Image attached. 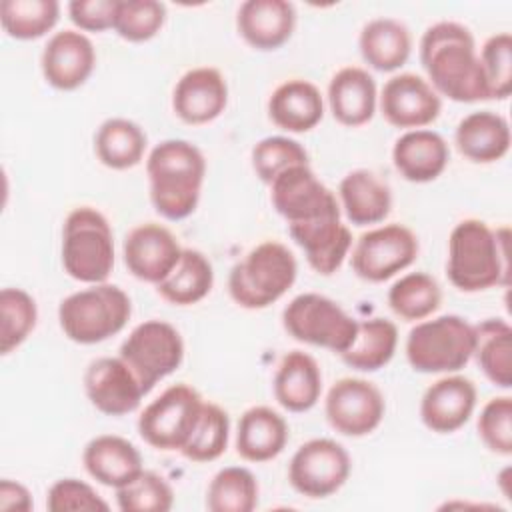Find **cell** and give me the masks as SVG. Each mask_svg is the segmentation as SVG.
<instances>
[{
	"mask_svg": "<svg viewBox=\"0 0 512 512\" xmlns=\"http://www.w3.org/2000/svg\"><path fill=\"white\" fill-rule=\"evenodd\" d=\"M236 28L256 50H276L296 28V8L288 0H246L236 12Z\"/></svg>",
	"mask_w": 512,
	"mask_h": 512,
	"instance_id": "obj_22",
	"label": "cell"
},
{
	"mask_svg": "<svg viewBox=\"0 0 512 512\" xmlns=\"http://www.w3.org/2000/svg\"><path fill=\"white\" fill-rule=\"evenodd\" d=\"M228 438H230L228 412L222 406L204 400L202 412L186 444L182 446L180 454L192 462H212L226 452Z\"/></svg>",
	"mask_w": 512,
	"mask_h": 512,
	"instance_id": "obj_39",
	"label": "cell"
},
{
	"mask_svg": "<svg viewBox=\"0 0 512 512\" xmlns=\"http://www.w3.org/2000/svg\"><path fill=\"white\" fill-rule=\"evenodd\" d=\"M228 104V84L214 66H196L180 76L172 92L174 114L190 126L216 120Z\"/></svg>",
	"mask_w": 512,
	"mask_h": 512,
	"instance_id": "obj_19",
	"label": "cell"
},
{
	"mask_svg": "<svg viewBox=\"0 0 512 512\" xmlns=\"http://www.w3.org/2000/svg\"><path fill=\"white\" fill-rule=\"evenodd\" d=\"M288 442V424L270 406H252L242 412L236 428V452L246 462H268Z\"/></svg>",
	"mask_w": 512,
	"mask_h": 512,
	"instance_id": "obj_30",
	"label": "cell"
},
{
	"mask_svg": "<svg viewBox=\"0 0 512 512\" xmlns=\"http://www.w3.org/2000/svg\"><path fill=\"white\" fill-rule=\"evenodd\" d=\"M96 66V50L92 40L80 30H58L44 44L40 68L44 80L56 90L80 88Z\"/></svg>",
	"mask_w": 512,
	"mask_h": 512,
	"instance_id": "obj_18",
	"label": "cell"
},
{
	"mask_svg": "<svg viewBox=\"0 0 512 512\" xmlns=\"http://www.w3.org/2000/svg\"><path fill=\"white\" fill-rule=\"evenodd\" d=\"M130 316V296L108 282L72 292L58 306V324L64 336L76 344H98L116 336Z\"/></svg>",
	"mask_w": 512,
	"mask_h": 512,
	"instance_id": "obj_5",
	"label": "cell"
},
{
	"mask_svg": "<svg viewBox=\"0 0 512 512\" xmlns=\"http://www.w3.org/2000/svg\"><path fill=\"white\" fill-rule=\"evenodd\" d=\"M288 234L302 248L310 268L322 276L334 274L352 248V232L342 222V210L310 222L290 224Z\"/></svg>",
	"mask_w": 512,
	"mask_h": 512,
	"instance_id": "obj_21",
	"label": "cell"
},
{
	"mask_svg": "<svg viewBox=\"0 0 512 512\" xmlns=\"http://www.w3.org/2000/svg\"><path fill=\"white\" fill-rule=\"evenodd\" d=\"M420 62L438 96L454 102L490 100L472 32L454 20H440L420 38Z\"/></svg>",
	"mask_w": 512,
	"mask_h": 512,
	"instance_id": "obj_1",
	"label": "cell"
},
{
	"mask_svg": "<svg viewBox=\"0 0 512 512\" xmlns=\"http://www.w3.org/2000/svg\"><path fill=\"white\" fill-rule=\"evenodd\" d=\"M270 200L288 226L342 210L336 194L314 174L310 164H296L278 174L270 184Z\"/></svg>",
	"mask_w": 512,
	"mask_h": 512,
	"instance_id": "obj_14",
	"label": "cell"
},
{
	"mask_svg": "<svg viewBox=\"0 0 512 512\" xmlns=\"http://www.w3.org/2000/svg\"><path fill=\"white\" fill-rule=\"evenodd\" d=\"M146 146V132L128 118H108L94 134L96 158L112 170H128L140 164Z\"/></svg>",
	"mask_w": 512,
	"mask_h": 512,
	"instance_id": "obj_35",
	"label": "cell"
},
{
	"mask_svg": "<svg viewBox=\"0 0 512 512\" xmlns=\"http://www.w3.org/2000/svg\"><path fill=\"white\" fill-rule=\"evenodd\" d=\"M442 304V288L434 276L426 272H408L400 276L388 290L390 310L408 322L426 320Z\"/></svg>",
	"mask_w": 512,
	"mask_h": 512,
	"instance_id": "obj_36",
	"label": "cell"
},
{
	"mask_svg": "<svg viewBox=\"0 0 512 512\" xmlns=\"http://www.w3.org/2000/svg\"><path fill=\"white\" fill-rule=\"evenodd\" d=\"M32 508H34V502H32L30 490L18 480L2 478V482H0V510H4V512H10V510L30 512Z\"/></svg>",
	"mask_w": 512,
	"mask_h": 512,
	"instance_id": "obj_48",
	"label": "cell"
},
{
	"mask_svg": "<svg viewBox=\"0 0 512 512\" xmlns=\"http://www.w3.org/2000/svg\"><path fill=\"white\" fill-rule=\"evenodd\" d=\"M442 110V98L426 78L402 72L386 80L380 92V112L394 128L418 130L432 124Z\"/></svg>",
	"mask_w": 512,
	"mask_h": 512,
	"instance_id": "obj_16",
	"label": "cell"
},
{
	"mask_svg": "<svg viewBox=\"0 0 512 512\" xmlns=\"http://www.w3.org/2000/svg\"><path fill=\"white\" fill-rule=\"evenodd\" d=\"M478 58L490 100L508 98L512 92V36L508 32L490 36L484 42Z\"/></svg>",
	"mask_w": 512,
	"mask_h": 512,
	"instance_id": "obj_44",
	"label": "cell"
},
{
	"mask_svg": "<svg viewBox=\"0 0 512 512\" xmlns=\"http://www.w3.org/2000/svg\"><path fill=\"white\" fill-rule=\"evenodd\" d=\"M60 18L56 0H2L0 24L10 38L36 40L48 34Z\"/></svg>",
	"mask_w": 512,
	"mask_h": 512,
	"instance_id": "obj_38",
	"label": "cell"
},
{
	"mask_svg": "<svg viewBox=\"0 0 512 512\" xmlns=\"http://www.w3.org/2000/svg\"><path fill=\"white\" fill-rule=\"evenodd\" d=\"M352 460L332 438H312L298 446L288 464L290 486L306 498H328L348 480Z\"/></svg>",
	"mask_w": 512,
	"mask_h": 512,
	"instance_id": "obj_11",
	"label": "cell"
},
{
	"mask_svg": "<svg viewBox=\"0 0 512 512\" xmlns=\"http://www.w3.org/2000/svg\"><path fill=\"white\" fill-rule=\"evenodd\" d=\"M258 480L244 466H226L214 474L206 490L210 512H252L258 506Z\"/></svg>",
	"mask_w": 512,
	"mask_h": 512,
	"instance_id": "obj_37",
	"label": "cell"
},
{
	"mask_svg": "<svg viewBox=\"0 0 512 512\" xmlns=\"http://www.w3.org/2000/svg\"><path fill=\"white\" fill-rule=\"evenodd\" d=\"M282 326L294 340L328 348L340 356L352 344L358 320L332 298L318 292H304L286 304Z\"/></svg>",
	"mask_w": 512,
	"mask_h": 512,
	"instance_id": "obj_8",
	"label": "cell"
},
{
	"mask_svg": "<svg viewBox=\"0 0 512 512\" xmlns=\"http://www.w3.org/2000/svg\"><path fill=\"white\" fill-rule=\"evenodd\" d=\"M166 22V4L158 0H118L114 30L128 42L154 38Z\"/></svg>",
	"mask_w": 512,
	"mask_h": 512,
	"instance_id": "obj_42",
	"label": "cell"
},
{
	"mask_svg": "<svg viewBox=\"0 0 512 512\" xmlns=\"http://www.w3.org/2000/svg\"><path fill=\"white\" fill-rule=\"evenodd\" d=\"M340 208L354 226H370L388 218L392 210L390 186L372 170L348 172L338 186Z\"/></svg>",
	"mask_w": 512,
	"mask_h": 512,
	"instance_id": "obj_28",
	"label": "cell"
},
{
	"mask_svg": "<svg viewBox=\"0 0 512 512\" xmlns=\"http://www.w3.org/2000/svg\"><path fill=\"white\" fill-rule=\"evenodd\" d=\"M182 246L178 238L162 224L146 222L134 226L122 246V256L128 272L150 284H158L164 280L176 262L180 260Z\"/></svg>",
	"mask_w": 512,
	"mask_h": 512,
	"instance_id": "obj_17",
	"label": "cell"
},
{
	"mask_svg": "<svg viewBox=\"0 0 512 512\" xmlns=\"http://www.w3.org/2000/svg\"><path fill=\"white\" fill-rule=\"evenodd\" d=\"M482 374L498 388L512 386V328L502 318H486L474 324V352Z\"/></svg>",
	"mask_w": 512,
	"mask_h": 512,
	"instance_id": "obj_32",
	"label": "cell"
},
{
	"mask_svg": "<svg viewBox=\"0 0 512 512\" xmlns=\"http://www.w3.org/2000/svg\"><path fill=\"white\" fill-rule=\"evenodd\" d=\"M508 238L506 226L494 230L478 218L458 222L448 238L446 274L452 286L460 292L508 286Z\"/></svg>",
	"mask_w": 512,
	"mask_h": 512,
	"instance_id": "obj_2",
	"label": "cell"
},
{
	"mask_svg": "<svg viewBox=\"0 0 512 512\" xmlns=\"http://www.w3.org/2000/svg\"><path fill=\"white\" fill-rule=\"evenodd\" d=\"M214 286L210 260L194 248H182L172 272L156 284V292L174 306H192L204 300Z\"/></svg>",
	"mask_w": 512,
	"mask_h": 512,
	"instance_id": "obj_33",
	"label": "cell"
},
{
	"mask_svg": "<svg viewBox=\"0 0 512 512\" xmlns=\"http://www.w3.org/2000/svg\"><path fill=\"white\" fill-rule=\"evenodd\" d=\"M64 272L84 284L106 282L114 268V234L106 216L92 206L74 208L62 226Z\"/></svg>",
	"mask_w": 512,
	"mask_h": 512,
	"instance_id": "obj_6",
	"label": "cell"
},
{
	"mask_svg": "<svg viewBox=\"0 0 512 512\" xmlns=\"http://www.w3.org/2000/svg\"><path fill=\"white\" fill-rule=\"evenodd\" d=\"M358 48L362 60L378 70L392 72L404 66L412 52V34L408 26L396 18H372L358 36Z\"/></svg>",
	"mask_w": 512,
	"mask_h": 512,
	"instance_id": "obj_31",
	"label": "cell"
},
{
	"mask_svg": "<svg viewBox=\"0 0 512 512\" xmlns=\"http://www.w3.org/2000/svg\"><path fill=\"white\" fill-rule=\"evenodd\" d=\"M398 346V328L388 318H368L358 322L352 344L340 354L342 362L360 372H376L384 368Z\"/></svg>",
	"mask_w": 512,
	"mask_h": 512,
	"instance_id": "obj_34",
	"label": "cell"
},
{
	"mask_svg": "<svg viewBox=\"0 0 512 512\" xmlns=\"http://www.w3.org/2000/svg\"><path fill=\"white\" fill-rule=\"evenodd\" d=\"M116 504L122 512H168L174 506V490L164 476L142 470L132 482L116 488Z\"/></svg>",
	"mask_w": 512,
	"mask_h": 512,
	"instance_id": "obj_41",
	"label": "cell"
},
{
	"mask_svg": "<svg viewBox=\"0 0 512 512\" xmlns=\"http://www.w3.org/2000/svg\"><path fill=\"white\" fill-rule=\"evenodd\" d=\"M0 316H2V332H0V352H14L34 330L38 320L36 300L24 290L6 286L0 292Z\"/></svg>",
	"mask_w": 512,
	"mask_h": 512,
	"instance_id": "obj_40",
	"label": "cell"
},
{
	"mask_svg": "<svg viewBox=\"0 0 512 512\" xmlns=\"http://www.w3.org/2000/svg\"><path fill=\"white\" fill-rule=\"evenodd\" d=\"M378 104L376 80L360 66L340 68L328 84V106L342 126H362L372 120Z\"/></svg>",
	"mask_w": 512,
	"mask_h": 512,
	"instance_id": "obj_25",
	"label": "cell"
},
{
	"mask_svg": "<svg viewBox=\"0 0 512 512\" xmlns=\"http://www.w3.org/2000/svg\"><path fill=\"white\" fill-rule=\"evenodd\" d=\"M458 152L476 164L502 160L510 150V124L492 110H478L464 116L454 132Z\"/></svg>",
	"mask_w": 512,
	"mask_h": 512,
	"instance_id": "obj_27",
	"label": "cell"
},
{
	"mask_svg": "<svg viewBox=\"0 0 512 512\" xmlns=\"http://www.w3.org/2000/svg\"><path fill=\"white\" fill-rule=\"evenodd\" d=\"M146 176L154 210L166 220H184L200 202L206 160L196 144L168 138L150 150Z\"/></svg>",
	"mask_w": 512,
	"mask_h": 512,
	"instance_id": "obj_3",
	"label": "cell"
},
{
	"mask_svg": "<svg viewBox=\"0 0 512 512\" xmlns=\"http://www.w3.org/2000/svg\"><path fill=\"white\" fill-rule=\"evenodd\" d=\"M276 402L288 412H308L316 406L322 394V372L318 362L302 350H292L282 356L274 382Z\"/></svg>",
	"mask_w": 512,
	"mask_h": 512,
	"instance_id": "obj_26",
	"label": "cell"
},
{
	"mask_svg": "<svg viewBox=\"0 0 512 512\" xmlns=\"http://www.w3.org/2000/svg\"><path fill=\"white\" fill-rule=\"evenodd\" d=\"M450 148L446 140L428 128L406 130L392 148L396 172L414 184L436 180L448 166Z\"/></svg>",
	"mask_w": 512,
	"mask_h": 512,
	"instance_id": "obj_23",
	"label": "cell"
},
{
	"mask_svg": "<svg viewBox=\"0 0 512 512\" xmlns=\"http://www.w3.org/2000/svg\"><path fill=\"white\" fill-rule=\"evenodd\" d=\"M476 400L478 392L470 378L446 374L424 390L420 418L428 430L436 434H452L470 420Z\"/></svg>",
	"mask_w": 512,
	"mask_h": 512,
	"instance_id": "obj_20",
	"label": "cell"
},
{
	"mask_svg": "<svg viewBox=\"0 0 512 512\" xmlns=\"http://www.w3.org/2000/svg\"><path fill=\"white\" fill-rule=\"evenodd\" d=\"M204 398L184 382L168 386L138 416V432L156 450H182L200 412Z\"/></svg>",
	"mask_w": 512,
	"mask_h": 512,
	"instance_id": "obj_10",
	"label": "cell"
},
{
	"mask_svg": "<svg viewBox=\"0 0 512 512\" xmlns=\"http://www.w3.org/2000/svg\"><path fill=\"white\" fill-rule=\"evenodd\" d=\"M268 116L272 124L286 132H308L324 116L322 94L310 80L290 78L270 94Z\"/></svg>",
	"mask_w": 512,
	"mask_h": 512,
	"instance_id": "obj_29",
	"label": "cell"
},
{
	"mask_svg": "<svg viewBox=\"0 0 512 512\" xmlns=\"http://www.w3.org/2000/svg\"><path fill=\"white\" fill-rule=\"evenodd\" d=\"M118 0H72L68 16L80 32H104L114 28Z\"/></svg>",
	"mask_w": 512,
	"mask_h": 512,
	"instance_id": "obj_47",
	"label": "cell"
},
{
	"mask_svg": "<svg viewBox=\"0 0 512 512\" xmlns=\"http://www.w3.org/2000/svg\"><path fill=\"white\" fill-rule=\"evenodd\" d=\"M474 352V324L458 314L420 320L406 338V360L422 374H454Z\"/></svg>",
	"mask_w": 512,
	"mask_h": 512,
	"instance_id": "obj_7",
	"label": "cell"
},
{
	"mask_svg": "<svg viewBox=\"0 0 512 512\" xmlns=\"http://www.w3.org/2000/svg\"><path fill=\"white\" fill-rule=\"evenodd\" d=\"M118 356L132 368L148 394L162 378L180 368L184 340L170 322L150 318L132 328L120 344Z\"/></svg>",
	"mask_w": 512,
	"mask_h": 512,
	"instance_id": "obj_9",
	"label": "cell"
},
{
	"mask_svg": "<svg viewBox=\"0 0 512 512\" xmlns=\"http://www.w3.org/2000/svg\"><path fill=\"white\" fill-rule=\"evenodd\" d=\"M46 508L50 512H96L108 510V502L84 480L60 478L46 496Z\"/></svg>",
	"mask_w": 512,
	"mask_h": 512,
	"instance_id": "obj_46",
	"label": "cell"
},
{
	"mask_svg": "<svg viewBox=\"0 0 512 512\" xmlns=\"http://www.w3.org/2000/svg\"><path fill=\"white\" fill-rule=\"evenodd\" d=\"M296 164H308V152L304 146L288 136H268L254 144L252 148V168L264 184Z\"/></svg>",
	"mask_w": 512,
	"mask_h": 512,
	"instance_id": "obj_43",
	"label": "cell"
},
{
	"mask_svg": "<svg viewBox=\"0 0 512 512\" xmlns=\"http://www.w3.org/2000/svg\"><path fill=\"white\" fill-rule=\"evenodd\" d=\"M386 412V402L376 384L364 378H340L336 380L324 400V414L328 424L352 438L374 432Z\"/></svg>",
	"mask_w": 512,
	"mask_h": 512,
	"instance_id": "obj_13",
	"label": "cell"
},
{
	"mask_svg": "<svg viewBox=\"0 0 512 512\" xmlns=\"http://www.w3.org/2000/svg\"><path fill=\"white\" fill-rule=\"evenodd\" d=\"M478 436L484 446L500 456L512 454V398H490L478 416Z\"/></svg>",
	"mask_w": 512,
	"mask_h": 512,
	"instance_id": "obj_45",
	"label": "cell"
},
{
	"mask_svg": "<svg viewBox=\"0 0 512 512\" xmlns=\"http://www.w3.org/2000/svg\"><path fill=\"white\" fill-rule=\"evenodd\" d=\"M298 262L292 250L276 240L254 246L228 276L230 298L246 310H262L280 300L296 282Z\"/></svg>",
	"mask_w": 512,
	"mask_h": 512,
	"instance_id": "obj_4",
	"label": "cell"
},
{
	"mask_svg": "<svg viewBox=\"0 0 512 512\" xmlns=\"http://www.w3.org/2000/svg\"><path fill=\"white\" fill-rule=\"evenodd\" d=\"M82 464L96 482L114 490L126 486L144 470L140 450L130 440L116 434L92 438L84 446Z\"/></svg>",
	"mask_w": 512,
	"mask_h": 512,
	"instance_id": "obj_24",
	"label": "cell"
},
{
	"mask_svg": "<svg viewBox=\"0 0 512 512\" xmlns=\"http://www.w3.org/2000/svg\"><path fill=\"white\" fill-rule=\"evenodd\" d=\"M84 392L90 404L106 416H126L146 396L138 376L120 356L92 360L84 372Z\"/></svg>",
	"mask_w": 512,
	"mask_h": 512,
	"instance_id": "obj_15",
	"label": "cell"
},
{
	"mask_svg": "<svg viewBox=\"0 0 512 512\" xmlns=\"http://www.w3.org/2000/svg\"><path fill=\"white\" fill-rule=\"evenodd\" d=\"M418 236L404 224L392 222L364 232L352 248V270L368 282H384L406 270L418 256Z\"/></svg>",
	"mask_w": 512,
	"mask_h": 512,
	"instance_id": "obj_12",
	"label": "cell"
}]
</instances>
